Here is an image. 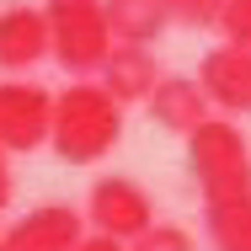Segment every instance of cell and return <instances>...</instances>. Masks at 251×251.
<instances>
[{"mask_svg":"<svg viewBox=\"0 0 251 251\" xmlns=\"http://www.w3.org/2000/svg\"><path fill=\"white\" fill-rule=\"evenodd\" d=\"M214 27L225 32L230 49H246V53H251V0H225V11H219Z\"/></svg>","mask_w":251,"mask_h":251,"instance_id":"obj_14","label":"cell"},{"mask_svg":"<svg viewBox=\"0 0 251 251\" xmlns=\"http://www.w3.org/2000/svg\"><path fill=\"white\" fill-rule=\"evenodd\" d=\"M166 11H171V22H176V27L203 32V27H214V22H219L225 0H166Z\"/></svg>","mask_w":251,"mask_h":251,"instance_id":"obj_15","label":"cell"},{"mask_svg":"<svg viewBox=\"0 0 251 251\" xmlns=\"http://www.w3.org/2000/svg\"><path fill=\"white\" fill-rule=\"evenodd\" d=\"M49 145L64 166H97L123 145V107L97 80H70L64 91H53Z\"/></svg>","mask_w":251,"mask_h":251,"instance_id":"obj_1","label":"cell"},{"mask_svg":"<svg viewBox=\"0 0 251 251\" xmlns=\"http://www.w3.org/2000/svg\"><path fill=\"white\" fill-rule=\"evenodd\" d=\"M123 251H198V241H193V230H187V225H171V219H155L150 230H145L139 241H128Z\"/></svg>","mask_w":251,"mask_h":251,"instance_id":"obj_13","label":"cell"},{"mask_svg":"<svg viewBox=\"0 0 251 251\" xmlns=\"http://www.w3.org/2000/svg\"><path fill=\"white\" fill-rule=\"evenodd\" d=\"M101 80V91L118 101V107H128V101H145L155 91V80H160V64H155V53L150 49H123V43H112V53L101 59V70H97Z\"/></svg>","mask_w":251,"mask_h":251,"instance_id":"obj_10","label":"cell"},{"mask_svg":"<svg viewBox=\"0 0 251 251\" xmlns=\"http://www.w3.org/2000/svg\"><path fill=\"white\" fill-rule=\"evenodd\" d=\"M198 91L208 107H219L230 123L235 118H246L251 112V53L246 49H230V43H219V49H208L198 59Z\"/></svg>","mask_w":251,"mask_h":251,"instance_id":"obj_6","label":"cell"},{"mask_svg":"<svg viewBox=\"0 0 251 251\" xmlns=\"http://www.w3.org/2000/svg\"><path fill=\"white\" fill-rule=\"evenodd\" d=\"M80 219L91 225V235H107V241L128 246V241H139V235L155 225V198H150V187H145V182L107 171V176L91 182Z\"/></svg>","mask_w":251,"mask_h":251,"instance_id":"obj_4","label":"cell"},{"mask_svg":"<svg viewBox=\"0 0 251 251\" xmlns=\"http://www.w3.org/2000/svg\"><path fill=\"white\" fill-rule=\"evenodd\" d=\"M101 16H107L112 43H123V49H150L171 27L166 0H101Z\"/></svg>","mask_w":251,"mask_h":251,"instance_id":"obj_11","label":"cell"},{"mask_svg":"<svg viewBox=\"0 0 251 251\" xmlns=\"http://www.w3.org/2000/svg\"><path fill=\"white\" fill-rule=\"evenodd\" d=\"M75 251H123L118 241H107V235H80V246Z\"/></svg>","mask_w":251,"mask_h":251,"instance_id":"obj_16","label":"cell"},{"mask_svg":"<svg viewBox=\"0 0 251 251\" xmlns=\"http://www.w3.org/2000/svg\"><path fill=\"white\" fill-rule=\"evenodd\" d=\"M187 171L198 182L203 203L251 193V145L230 118H208L187 134Z\"/></svg>","mask_w":251,"mask_h":251,"instance_id":"obj_2","label":"cell"},{"mask_svg":"<svg viewBox=\"0 0 251 251\" xmlns=\"http://www.w3.org/2000/svg\"><path fill=\"white\" fill-rule=\"evenodd\" d=\"M145 107H150V118L166 134H182V139H187L198 123H208V101H203L193 75H160L155 91L145 97Z\"/></svg>","mask_w":251,"mask_h":251,"instance_id":"obj_9","label":"cell"},{"mask_svg":"<svg viewBox=\"0 0 251 251\" xmlns=\"http://www.w3.org/2000/svg\"><path fill=\"white\" fill-rule=\"evenodd\" d=\"M49 112L53 91L38 80H0V150L32 155L49 145Z\"/></svg>","mask_w":251,"mask_h":251,"instance_id":"obj_5","label":"cell"},{"mask_svg":"<svg viewBox=\"0 0 251 251\" xmlns=\"http://www.w3.org/2000/svg\"><path fill=\"white\" fill-rule=\"evenodd\" d=\"M203 230L214 251H251V193L203 203Z\"/></svg>","mask_w":251,"mask_h":251,"instance_id":"obj_12","label":"cell"},{"mask_svg":"<svg viewBox=\"0 0 251 251\" xmlns=\"http://www.w3.org/2000/svg\"><path fill=\"white\" fill-rule=\"evenodd\" d=\"M49 59V22L43 5H5L0 11V70H32Z\"/></svg>","mask_w":251,"mask_h":251,"instance_id":"obj_8","label":"cell"},{"mask_svg":"<svg viewBox=\"0 0 251 251\" xmlns=\"http://www.w3.org/2000/svg\"><path fill=\"white\" fill-rule=\"evenodd\" d=\"M11 203V155L0 150V208Z\"/></svg>","mask_w":251,"mask_h":251,"instance_id":"obj_17","label":"cell"},{"mask_svg":"<svg viewBox=\"0 0 251 251\" xmlns=\"http://www.w3.org/2000/svg\"><path fill=\"white\" fill-rule=\"evenodd\" d=\"M43 22H49V59H59L64 75H75V80H91L101 59L112 53L101 0H49Z\"/></svg>","mask_w":251,"mask_h":251,"instance_id":"obj_3","label":"cell"},{"mask_svg":"<svg viewBox=\"0 0 251 251\" xmlns=\"http://www.w3.org/2000/svg\"><path fill=\"white\" fill-rule=\"evenodd\" d=\"M86 235V219L75 203H38L11 230H0V251H75Z\"/></svg>","mask_w":251,"mask_h":251,"instance_id":"obj_7","label":"cell"}]
</instances>
